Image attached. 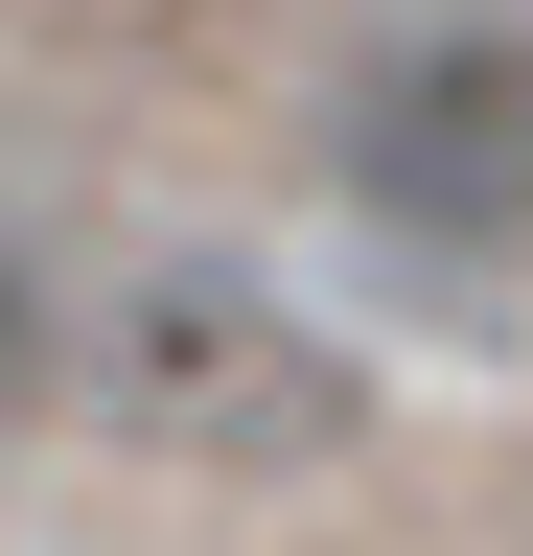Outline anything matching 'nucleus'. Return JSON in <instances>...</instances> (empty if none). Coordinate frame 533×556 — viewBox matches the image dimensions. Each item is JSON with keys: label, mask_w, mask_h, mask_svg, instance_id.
I'll return each instance as SVG.
<instances>
[{"label": "nucleus", "mask_w": 533, "mask_h": 556, "mask_svg": "<svg viewBox=\"0 0 533 556\" xmlns=\"http://www.w3.org/2000/svg\"><path fill=\"white\" fill-rule=\"evenodd\" d=\"M325 186L394 255H533V24L510 0H394V24L325 70Z\"/></svg>", "instance_id": "2"}, {"label": "nucleus", "mask_w": 533, "mask_h": 556, "mask_svg": "<svg viewBox=\"0 0 533 556\" xmlns=\"http://www.w3.org/2000/svg\"><path fill=\"white\" fill-rule=\"evenodd\" d=\"M24 371L93 394L116 441H163V464H255V486L325 464V441L371 417V371L279 302V278H232V255H140L116 302H71V255H47V278H24Z\"/></svg>", "instance_id": "1"}]
</instances>
